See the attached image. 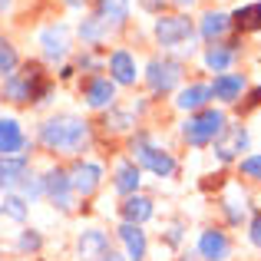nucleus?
Segmentation results:
<instances>
[{
    "instance_id": "nucleus-29",
    "label": "nucleus",
    "mask_w": 261,
    "mask_h": 261,
    "mask_svg": "<svg viewBox=\"0 0 261 261\" xmlns=\"http://www.w3.org/2000/svg\"><path fill=\"white\" fill-rule=\"evenodd\" d=\"M17 195H20V198H27L30 205L37 202V198H43V175H37V172L30 169V172L23 175V182L17 185Z\"/></svg>"
},
{
    "instance_id": "nucleus-42",
    "label": "nucleus",
    "mask_w": 261,
    "mask_h": 261,
    "mask_svg": "<svg viewBox=\"0 0 261 261\" xmlns=\"http://www.w3.org/2000/svg\"><path fill=\"white\" fill-rule=\"evenodd\" d=\"M175 261H198V258H189V255H182V258H175Z\"/></svg>"
},
{
    "instance_id": "nucleus-27",
    "label": "nucleus",
    "mask_w": 261,
    "mask_h": 261,
    "mask_svg": "<svg viewBox=\"0 0 261 261\" xmlns=\"http://www.w3.org/2000/svg\"><path fill=\"white\" fill-rule=\"evenodd\" d=\"M109 33H113V30H109V27L102 23V20L96 17V13H89V17L80 20V40H83L86 46H93V50H96V46H99L102 40L109 37Z\"/></svg>"
},
{
    "instance_id": "nucleus-6",
    "label": "nucleus",
    "mask_w": 261,
    "mask_h": 261,
    "mask_svg": "<svg viewBox=\"0 0 261 261\" xmlns=\"http://www.w3.org/2000/svg\"><path fill=\"white\" fill-rule=\"evenodd\" d=\"M182 76H185L182 60H172V57H152L146 63V70H142V80H146L152 96H169L182 83Z\"/></svg>"
},
{
    "instance_id": "nucleus-12",
    "label": "nucleus",
    "mask_w": 261,
    "mask_h": 261,
    "mask_svg": "<svg viewBox=\"0 0 261 261\" xmlns=\"http://www.w3.org/2000/svg\"><path fill=\"white\" fill-rule=\"evenodd\" d=\"M0 155H30V139L17 116H0Z\"/></svg>"
},
{
    "instance_id": "nucleus-39",
    "label": "nucleus",
    "mask_w": 261,
    "mask_h": 261,
    "mask_svg": "<svg viewBox=\"0 0 261 261\" xmlns=\"http://www.w3.org/2000/svg\"><path fill=\"white\" fill-rule=\"evenodd\" d=\"M73 73H76V70H73V66H63V70H60V80H70Z\"/></svg>"
},
{
    "instance_id": "nucleus-11",
    "label": "nucleus",
    "mask_w": 261,
    "mask_h": 261,
    "mask_svg": "<svg viewBox=\"0 0 261 261\" xmlns=\"http://www.w3.org/2000/svg\"><path fill=\"white\" fill-rule=\"evenodd\" d=\"M40 50L46 63H63L70 57V27L66 23H50L40 30Z\"/></svg>"
},
{
    "instance_id": "nucleus-16",
    "label": "nucleus",
    "mask_w": 261,
    "mask_h": 261,
    "mask_svg": "<svg viewBox=\"0 0 261 261\" xmlns=\"http://www.w3.org/2000/svg\"><path fill=\"white\" fill-rule=\"evenodd\" d=\"M106 70H109V80L116 86H136L139 80V66H136V57L129 50H113L106 57Z\"/></svg>"
},
{
    "instance_id": "nucleus-7",
    "label": "nucleus",
    "mask_w": 261,
    "mask_h": 261,
    "mask_svg": "<svg viewBox=\"0 0 261 261\" xmlns=\"http://www.w3.org/2000/svg\"><path fill=\"white\" fill-rule=\"evenodd\" d=\"M43 198L57 212H63V215H70V212L76 208V192H73V185H70L66 166H53V169L43 172Z\"/></svg>"
},
{
    "instance_id": "nucleus-3",
    "label": "nucleus",
    "mask_w": 261,
    "mask_h": 261,
    "mask_svg": "<svg viewBox=\"0 0 261 261\" xmlns=\"http://www.w3.org/2000/svg\"><path fill=\"white\" fill-rule=\"evenodd\" d=\"M129 159H133L142 172H152L155 178H172L178 172L175 155L169 152L166 146H159L149 133H142V129L129 136Z\"/></svg>"
},
{
    "instance_id": "nucleus-38",
    "label": "nucleus",
    "mask_w": 261,
    "mask_h": 261,
    "mask_svg": "<svg viewBox=\"0 0 261 261\" xmlns=\"http://www.w3.org/2000/svg\"><path fill=\"white\" fill-rule=\"evenodd\" d=\"M96 261H126V258H122L119 251H106V255H102V258H96Z\"/></svg>"
},
{
    "instance_id": "nucleus-10",
    "label": "nucleus",
    "mask_w": 261,
    "mask_h": 261,
    "mask_svg": "<svg viewBox=\"0 0 261 261\" xmlns=\"http://www.w3.org/2000/svg\"><path fill=\"white\" fill-rule=\"evenodd\" d=\"M195 255H198V261H228L231 258V238L225 235L222 228L208 225V228L198 231Z\"/></svg>"
},
{
    "instance_id": "nucleus-8",
    "label": "nucleus",
    "mask_w": 261,
    "mask_h": 261,
    "mask_svg": "<svg viewBox=\"0 0 261 261\" xmlns=\"http://www.w3.org/2000/svg\"><path fill=\"white\" fill-rule=\"evenodd\" d=\"M116 86L109 76H102V73H93V76L83 80V86H80V93H83V102L86 109H96V113H106L109 106H116Z\"/></svg>"
},
{
    "instance_id": "nucleus-9",
    "label": "nucleus",
    "mask_w": 261,
    "mask_h": 261,
    "mask_svg": "<svg viewBox=\"0 0 261 261\" xmlns=\"http://www.w3.org/2000/svg\"><path fill=\"white\" fill-rule=\"evenodd\" d=\"M66 172H70V185H73V192H76V198H93L96 192H99V185H102V166L99 162L76 159Z\"/></svg>"
},
{
    "instance_id": "nucleus-36",
    "label": "nucleus",
    "mask_w": 261,
    "mask_h": 261,
    "mask_svg": "<svg viewBox=\"0 0 261 261\" xmlns=\"http://www.w3.org/2000/svg\"><path fill=\"white\" fill-rule=\"evenodd\" d=\"M248 242L255 245V248H261V212H255V215L248 218Z\"/></svg>"
},
{
    "instance_id": "nucleus-20",
    "label": "nucleus",
    "mask_w": 261,
    "mask_h": 261,
    "mask_svg": "<svg viewBox=\"0 0 261 261\" xmlns=\"http://www.w3.org/2000/svg\"><path fill=\"white\" fill-rule=\"evenodd\" d=\"M228 30H231V17L228 13H222V10H205L202 13V20H198V37L205 40V43H222L225 37H228Z\"/></svg>"
},
{
    "instance_id": "nucleus-43",
    "label": "nucleus",
    "mask_w": 261,
    "mask_h": 261,
    "mask_svg": "<svg viewBox=\"0 0 261 261\" xmlns=\"http://www.w3.org/2000/svg\"><path fill=\"white\" fill-rule=\"evenodd\" d=\"M0 261H4V258H0Z\"/></svg>"
},
{
    "instance_id": "nucleus-33",
    "label": "nucleus",
    "mask_w": 261,
    "mask_h": 261,
    "mask_svg": "<svg viewBox=\"0 0 261 261\" xmlns=\"http://www.w3.org/2000/svg\"><path fill=\"white\" fill-rule=\"evenodd\" d=\"M225 218H228V225H242L245 218H248V198H242V202H238V198H225Z\"/></svg>"
},
{
    "instance_id": "nucleus-30",
    "label": "nucleus",
    "mask_w": 261,
    "mask_h": 261,
    "mask_svg": "<svg viewBox=\"0 0 261 261\" xmlns=\"http://www.w3.org/2000/svg\"><path fill=\"white\" fill-rule=\"evenodd\" d=\"M17 251H20V255H40V251H43V231L23 228L17 235Z\"/></svg>"
},
{
    "instance_id": "nucleus-2",
    "label": "nucleus",
    "mask_w": 261,
    "mask_h": 261,
    "mask_svg": "<svg viewBox=\"0 0 261 261\" xmlns=\"http://www.w3.org/2000/svg\"><path fill=\"white\" fill-rule=\"evenodd\" d=\"M53 96V83L40 63H20L7 80H0V99L10 106H43Z\"/></svg>"
},
{
    "instance_id": "nucleus-31",
    "label": "nucleus",
    "mask_w": 261,
    "mask_h": 261,
    "mask_svg": "<svg viewBox=\"0 0 261 261\" xmlns=\"http://www.w3.org/2000/svg\"><path fill=\"white\" fill-rule=\"evenodd\" d=\"M20 66V53L10 40H0V80H7Z\"/></svg>"
},
{
    "instance_id": "nucleus-1",
    "label": "nucleus",
    "mask_w": 261,
    "mask_h": 261,
    "mask_svg": "<svg viewBox=\"0 0 261 261\" xmlns=\"http://www.w3.org/2000/svg\"><path fill=\"white\" fill-rule=\"evenodd\" d=\"M37 142L53 155H66V159H80L89 146H93V122H86L76 113H53L40 122Z\"/></svg>"
},
{
    "instance_id": "nucleus-22",
    "label": "nucleus",
    "mask_w": 261,
    "mask_h": 261,
    "mask_svg": "<svg viewBox=\"0 0 261 261\" xmlns=\"http://www.w3.org/2000/svg\"><path fill=\"white\" fill-rule=\"evenodd\" d=\"M139 185H142V169L136 166L133 159H119V162H116V172H113L116 195L129 198V195H136V192H139Z\"/></svg>"
},
{
    "instance_id": "nucleus-26",
    "label": "nucleus",
    "mask_w": 261,
    "mask_h": 261,
    "mask_svg": "<svg viewBox=\"0 0 261 261\" xmlns=\"http://www.w3.org/2000/svg\"><path fill=\"white\" fill-rule=\"evenodd\" d=\"M228 17H231V27H235V30H242V33H258V30H261V0L238 7V10L228 13Z\"/></svg>"
},
{
    "instance_id": "nucleus-18",
    "label": "nucleus",
    "mask_w": 261,
    "mask_h": 261,
    "mask_svg": "<svg viewBox=\"0 0 261 261\" xmlns=\"http://www.w3.org/2000/svg\"><path fill=\"white\" fill-rule=\"evenodd\" d=\"M27 172H30V155H0V195L17 192Z\"/></svg>"
},
{
    "instance_id": "nucleus-32",
    "label": "nucleus",
    "mask_w": 261,
    "mask_h": 261,
    "mask_svg": "<svg viewBox=\"0 0 261 261\" xmlns=\"http://www.w3.org/2000/svg\"><path fill=\"white\" fill-rule=\"evenodd\" d=\"M102 66H106V60L96 57L93 46H83V53L76 57V70H80V73H86V76H93V73H102Z\"/></svg>"
},
{
    "instance_id": "nucleus-19",
    "label": "nucleus",
    "mask_w": 261,
    "mask_h": 261,
    "mask_svg": "<svg viewBox=\"0 0 261 261\" xmlns=\"http://www.w3.org/2000/svg\"><path fill=\"white\" fill-rule=\"evenodd\" d=\"M238 46H242L238 40L205 46V53H202L205 70H208V73H228V70H231V63H235V57H238Z\"/></svg>"
},
{
    "instance_id": "nucleus-23",
    "label": "nucleus",
    "mask_w": 261,
    "mask_h": 261,
    "mask_svg": "<svg viewBox=\"0 0 261 261\" xmlns=\"http://www.w3.org/2000/svg\"><path fill=\"white\" fill-rule=\"evenodd\" d=\"M205 106H212V86L208 83H189L175 93V109H182V113H198Z\"/></svg>"
},
{
    "instance_id": "nucleus-13",
    "label": "nucleus",
    "mask_w": 261,
    "mask_h": 261,
    "mask_svg": "<svg viewBox=\"0 0 261 261\" xmlns=\"http://www.w3.org/2000/svg\"><path fill=\"white\" fill-rule=\"evenodd\" d=\"M215 159L218 162H235L242 152H248V129L245 126H225V133L215 139Z\"/></svg>"
},
{
    "instance_id": "nucleus-17",
    "label": "nucleus",
    "mask_w": 261,
    "mask_h": 261,
    "mask_svg": "<svg viewBox=\"0 0 261 261\" xmlns=\"http://www.w3.org/2000/svg\"><path fill=\"white\" fill-rule=\"evenodd\" d=\"M106 251H113V245H109V231L83 228L76 235V261H96V258L106 255Z\"/></svg>"
},
{
    "instance_id": "nucleus-34",
    "label": "nucleus",
    "mask_w": 261,
    "mask_h": 261,
    "mask_svg": "<svg viewBox=\"0 0 261 261\" xmlns=\"http://www.w3.org/2000/svg\"><path fill=\"white\" fill-rule=\"evenodd\" d=\"M238 172L248 178V182H261V152H251L245 159H238Z\"/></svg>"
},
{
    "instance_id": "nucleus-25",
    "label": "nucleus",
    "mask_w": 261,
    "mask_h": 261,
    "mask_svg": "<svg viewBox=\"0 0 261 261\" xmlns=\"http://www.w3.org/2000/svg\"><path fill=\"white\" fill-rule=\"evenodd\" d=\"M102 129L113 136H126L136 129V109H119V106H109L106 116H102Z\"/></svg>"
},
{
    "instance_id": "nucleus-4",
    "label": "nucleus",
    "mask_w": 261,
    "mask_h": 261,
    "mask_svg": "<svg viewBox=\"0 0 261 261\" xmlns=\"http://www.w3.org/2000/svg\"><path fill=\"white\" fill-rule=\"evenodd\" d=\"M225 126H228L225 109L205 106V109H198V113H189V119L182 122V139H185V146H192V149L215 146V139L225 133Z\"/></svg>"
},
{
    "instance_id": "nucleus-21",
    "label": "nucleus",
    "mask_w": 261,
    "mask_h": 261,
    "mask_svg": "<svg viewBox=\"0 0 261 261\" xmlns=\"http://www.w3.org/2000/svg\"><path fill=\"white\" fill-rule=\"evenodd\" d=\"M152 215H155V202L149 195H142V192H136V195L119 202V218L129 225H146Z\"/></svg>"
},
{
    "instance_id": "nucleus-24",
    "label": "nucleus",
    "mask_w": 261,
    "mask_h": 261,
    "mask_svg": "<svg viewBox=\"0 0 261 261\" xmlns=\"http://www.w3.org/2000/svg\"><path fill=\"white\" fill-rule=\"evenodd\" d=\"M129 4H133V0H96V17H99L109 30H116V27H122L129 20Z\"/></svg>"
},
{
    "instance_id": "nucleus-5",
    "label": "nucleus",
    "mask_w": 261,
    "mask_h": 261,
    "mask_svg": "<svg viewBox=\"0 0 261 261\" xmlns=\"http://www.w3.org/2000/svg\"><path fill=\"white\" fill-rule=\"evenodd\" d=\"M152 37L162 50H185L192 53V40H195V20H189L185 13H159L152 23Z\"/></svg>"
},
{
    "instance_id": "nucleus-40",
    "label": "nucleus",
    "mask_w": 261,
    "mask_h": 261,
    "mask_svg": "<svg viewBox=\"0 0 261 261\" xmlns=\"http://www.w3.org/2000/svg\"><path fill=\"white\" fill-rule=\"evenodd\" d=\"M10 7H13V0H0V13H7Z\"/></svg>"
},
{
    "instance_id": "nucleus-14",
    "label": "nucleus",
    "mask_w": 261,
    "mask_h": 261,
    "mask_svg": "<svg viewBox=\"0 0 261 261\" xmlns=\"http://www.w3.org/2000/svg\"><path fill=\"white\" fill-rule=\"evenodd\" d=\"M212 99L222 102V106H235L242 99V93L248 89V76L245 73H215L212 80Z\"/></svg>"
},
{
    "instance_id": "nucleus-41",
    "label": "nucleus",
    "mask_w": 261,
    "mask_h": 261,
    "mask_svg": "<svg viewBox=\"0 0 261 261\" xmlns=\"http://www.w3.org/2000/svg\"><path fill=\"white\" fill-rule=\"evenodd\" d=\"M172 4H175V7H192L195 0H172Z\"/></svg>"
},
{
    "instance_id": "nucleus-28",
    "label": "nucleus",
    "mask_w": 261,
    "mask_h": 261,
    "mask_svg": "<svg viewBox=\"0 0 261 261\" xmlns=\"http://www.w3.org/2000/svg\"><path fill=\"white\" fill-rule=\"evenodd\" d=\"M30 215V202L20 198L17 192H7L4 202H0V218H10V222H27Z\"/></svg>"
},
{
    "instance_id": "nucleus-37",
    "label": "nucleus",
    "mask_w": 261,
    "mask_h": 261,
    "mask_svg": "<svg viewBox=\"0 0 261 261\" xmlns=\"http://www.w3.org/2000/svg\"><path fill=\"white\" fill-rule=\"evenodd\" d=\"M142 4V10H149V13H155V17H159L162 10H166V0H139Z\"/></svg>"
},
{
    "instance_id": "nucleus-35",
    "label": "nucleus",
    "mask_w": 261,
    "mask_h": 261,
    "mask_svg": "<svg viewBox=\"0 0 261 261\" xmlns=\"http://www.w3.org/2000/svg\"><path fill=\"white\" fill-rule=\"evenodd\" d=\"M182 238H185L182 222H172V225L166 228V235H162V245H166V248H178V245H182Z\"/></svg>"
},
{
    "instance_id": "nucleus-15",
    "label": "nucleus",
    "mask_w": 261,
    "mask_h": 261,
    "mask_svg": "<svg viewBox=\"0 0 261 261\" xmlns=\"http://www.w3.org/2000/svg\"><path fill=\"white\" fill-rule=\"evenodd\" d=\"M116 238L122 245V258L126 261H149V238L142 231V225H129L122 222L116 228Z\"/></svg>"
}]
</instances>
